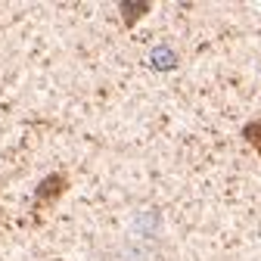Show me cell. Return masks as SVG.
<instances>
[{"label":"cell","mask_w":261,"mask_h":261,"mask_svg":"<svg viewBox=\"0 0 261 261\" xmlns=\"http://www.w3.org/2000/svg\"><path fill=\"white\" fill-rule=\"evenodd\" d=\"M65 187H69V180H65V174H50L41 187H38V202H47L50 199V196H53V199H56V196L65 190Z\"/></svg>","instance_id":"obj_1"},{"label":"cell","mask_w":261,"mask_h":261,"mask_svg":"<svg viewBox=\"0 0 261 261\" xmlns=\"http://www.w3.org/2000/svg\"><path fill=\"white\" fill-rule=\"evenodd\" d=\"M243 140H246L258 155H261V112H258V115H252V118L243 124Z\"/></svg>","instance_id":"obj_2"},{"label":"cell","mask_w":261,"mask_h":261,"mask_svg":"<svg viewBox=\"0 0 261 261\" xmlns=\"http://www.w3.org/2000/svg\"><path fill=\"white\" fill-rule=\"evenodd\" d=\"M149 62L155 65V69H171V65L177 62V56L168 50V47H159V50H152V56H149Z\"/></svg>","instance_id":"obj_3"},{"label":"cell","mask_w":261,"mask_h":261,"mask_svg":"<svg viewBox=\"0 0 261 261\" xmlns=\"http://www.w3.org/2000/svg\"><path fill=\"white\" fill-rule=\"evenodd\" d=\"M143 13H146V7H143V4H140V7H127V4L121 7V16H124V22H127V28H130V25H134V19H140Z\"/></svg>","instance_id":"obj_4"}]
</instances>
